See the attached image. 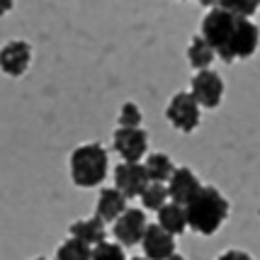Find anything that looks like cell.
Masks as SVG:
<instances>
[{"mask_svg": "<svg viewBox=\"0 0 260 260\" xmlns=\"http://www.w3.org/2000/svg\"><path fill=\"white\" fill-rule=\"evenodd\" d=\"M214 58L216 56H214V51H212V46L207 44L200 34L192 37V42L187 46V63L200 73V71H209V66H212Z\"/></svg>", "mask_w": 260, "mask_h": 260, "instance_id": "obj_17", "label": "cell"}, {"mask_svg": "<svg viewBox=\"0 0 260 260\" xmlns=\"http://www.w3.org/2000/svg\"><path fill=\"white\" fill-rule=\"evenodd\" d=\"M68 234H71V238H78L80 243H85V246H90V248H95V246H100V243L107 241V226H105L95 214L88 216V219L73 221V224L68 226Z\"/></svg>", "mask_w": 260, "mask_h": 260, "instance_id": "obj_14", "label": "cell"}, {"mask_svg": "<svg viewBox=\"0 0 260 260\" xmlns=\"http://www.w3.org/2000/svg\"><path fill=\"white\" fill-rule=\"evenodd\" d=\"M132 260H146V258H132Z\"/></svg>", "mask_w": 260, "mask_h": 260, "instance_id": "obj_27", "label": "cell"}, {"mask_svg": "<svg viewBox=\"0 0 260 260\" xmlns=\"http://www.w3.org/2000/svg\"><path fill=\"white\" fill-rule=\"evenodd\" d=\"M168 260H185V258H182L180 253H173V255H170V258H168Z\"/></svg>", "mask_w": 260, "mask_h": 260, "instance_id": "obj_25", "label": "cell"}, {"mask_svg": "<svg viewBox=\"0 0 260 260\" xmlns=\"http://www.w3.org/2000/svg\"><path fill=\"white\" fill-rule=\"evenodd\" d=\"M12 8H15V3H10V0H0V17H3V15H8Z\"/></svg>", "mask_w": 260, "mask_h": 260, "instance_id": "obj_24", "label": "cell"}, {"mask_svg": "<svg viewBox=\"0 0 260 260\" xmlns=\"http://www.w3.org/2000/svg\"><path fill=\"white\" fill-rule=\"evenodd\" d=\"M158 226L166 231V234H170V236H180V234H185V229H187V219H185V207H180V204H163L158 212Z\"/></svg>", "mask_w": 260, "mask_h": 260, "instance_id": "obj_15", "label": "cell"}, {"mask_svg": "<svg viewBox=\"0 0 260 260\" xmlns=\"http://www.w3.org/2000/svg\"><path fill=\"white\" fill-rule=\"evenodd\" d=\"M229 212H231L229 200L212 185H202L197 194L185 204L187 226L202 236H214L229 219Z\"/></svg>", "mask_w": 260, "mask_h": 260, "instance_id": "obj_1", "label": "cell"}, {"mask_svg": "<svg viewBox=\"0 0 260 260\" xmlns=\"http://www.w3.org/2000/svg\"><path fill=\"white\" fill-rule=\"evenodd\" d=\"M32 260H49V258H42V255H39V258H32Z\"/></svg>", "mask_w": 260, "mask_h": 260, "instance_id": "obj_26", "label": "cell"}, {"mask_svg": "<svg viewBox=\"0 0 260 260\" xmlns=\"http://www.w3.org/2000/svg\"><path fill=\"white\" fill-rule=\"evenodd\" d=\"M146 185H148V178L141 163H119L114 168V190L122 192L126 200L139 197L146 190Z\"/></svg>", "mask_w": 260, "mask_h": 260, "instance_id": "obj_10", "label": "cell"}, {"mask_svg": "<svg viewBox=\"0 0 260 260\" xmlns=\"http://www.w3.org/2000/svg\"><path fill=\"white\" fill-rule=\"evenodd\" d=\"M90 260H126V255H124V248H122L119 243L105 241V243L92 248Z\"/></svg>", "mask_w": 260, "mask_h": 260, "instance_id": "obj_22", "label": "cell"}, {"mask_svg": "<svg viewBox=\"0 0 260 260\" xmlns=\"http://www.w3.org/2000/svg\"><path fill=\"white\" fill-rule=\"evenodd\" d=\"M204 5L209 8V12L202 17L200 37L212 46L216 58H221L224 63H234V58H231V44H234V34H236V27L241 17L229 15L226 10L216 8L212 3H204Z\"/></svg>", "mask_w": 260, "mask_h": 260, "instance_id": "obj_3", "label": "cell"}, {"mask_svg": "<svg viewBox=\"0 0 260 260\" xmlns=\"http://www.w3.org/2000/svg\"><path fill=\"white\" fill-rule=\"evenodd\" d=\"M32 63V46L22 39H12L0 46V71L10 78H20Z\"/></svg>", "mask_w": 260, "mask_h": 260, "instance_id": "obj_7", "label": "cell"}, {"mask_svg": "<svg viewBox=\"0 0 260 260\" xmlns=\"http://www.w3.org/2000/svg\"><path fill=\"white\" fill-rule=\"evenodd\" d=\"M90 253H92L90 246L80 243L78 238L68 236L56 248V260H90Z\"/></svg>", "mask_w": 260, "mask_h": 260, "instance_id": "obj_19", "label": "cell"}, {"mask_svg": "<svg viewBox=\"0 0 260 260\" xmlns=\"http://www.w3.org/2000/svg\"><path fill=\"white\" fill-rule=\"evenodd\" d=\"M126 202H129V200H126L122 192H117L114 187H105V190H100V197H98V204H95V216L100 219L105 226H107V224H114V221L129 209Z\"/></svg>", "mask_w": 260, "mask_h": 260, "instance_id": "obj_13", "label": "cell"}, {"mask_svg": "<svg viewBox=\"0 0 260 260\" xmlns=\"http://www.w3.org/2000/svg\"><path fill=\"white\" fill-rule=\"evenodd\" d=\"M141 248L146 260H168L175 253V238L166 234L158 224H148L141 238Z\"/></svg>", "mask_w": 260, "mask_h": 260, "instance_id": "obj_11", "label": "cell"}, {"mask_svg": "<svg viewBox=\"0 0 260 260\" xmlns=\"http://www.w3.org/2000/svg\"><path fill=\"white\" fill-rule=\"evenodd\" d=\"M200 187H202V182L197 178V173L192 168H187V166H180V168L173 170L168 185H166V192H168V200L173 204L185 207L197 194Z\"/></svg>", "mask_w": 260, "mask_h": 260, "instance_id": "obj_9", "label": "cell"}, {"mask_svg": "<svg viewBox=\"0 0 260 260\" xmlns=\"http://www.w3.org/2000/svg\"><path fill=\"white\" fill-rule=\"evenodd\" d=\"M107 170H110V156L98 141L73 148L68 158V173L76 187H98L107 178Z\"/></svg>", "mask_w": 260, "mask_h": 260, "instance_id": "obj_2", "label": "cell"}, {"mask_svg": "<svg viewBox=\"0 0 260 260\" xmlns=\"http://www.w3.org/2000/svg\"><path fill=\"white\" fill-rule=\"evenodd\" d=\"M260 46V29L253 20H238L234 44H231V58H250Z\"/></svg>", "mask_w": 260, "mask_h": 260, "instance_id": "obj_12", "label": "cell"}, {"mask_svg": "<svg viewBox=\"0 0 260 260\" xmlns=\"http://www.w3.org/2000/svg\"><path fill=\"white\" fill-rule=\"evenodd\" d=\"M141 197V207L148 209V212H158L163 204H168V192H166V185H158V182H148L146 190L139 194Z\"/></svg>", "mask_w": 260, "mask_h": 260, "instance_id": "obj_20", "label": "cell"}, {"mask_svg": "<svg viewBox=\"0 0 260 260\" xmlns=\"http://www.w3.org/2000/svg\"><path fill=\"white\" fill-rule=\"evenodd\" d=\"M216 260H253V258H250V255L246 253V250L229 248V250H224V253H221V255H219Z\"/></svg>", "mask_w": 260, "mask_h": 260, "instance_id": "obj_23", "label": "cell"}, {"mask_svg": "<svg viewBox=\"0 0 260 260\" xmlns=\"http://www.w3.org/2000/svg\"><path fill=\"white\" fill-rule=\"evenodd\" d=\"M141 166L146 170L148 182H158V185H166V182L170 180V175H173V170H175L173 160H170L166 153H160V151L146 153V160H144Z\"/></svg>", "mask_w": 260, "mask_h": 260, "instance_id": "obj_16", "label": "cell"}, {"mask_svg": "<svg viewBox=\"0 0 260 260\" xmlns=\"http://www.w3.org/2000/svg\"><path fill=\"white\" fill-rule=\"evenodd\" d=\"M114 226V238H117V243L124 248V246H136V243H141V238H144V231H146L148 221H146V212L144 209H126L124 214L119 216L117 221L112 224Z\"/></svg>", "mask_w": 260, "mask_h": 260, "instance_id": "obj_8", "label": "cell"}, {"mask_svg": "<svg viewBox=\"0 0 260 260\" xmlns=\"http://www.w3.org/2000/svg\"><path fill=\"white\" fill-rule=\"evenodd\" d=\"M166 119L173 129H178L182 134H192L202 122V110L194 102V98L187 90L175 92L170 102L166 105Z\"/></svg>", "mask_w": 260, "mask_h": 260, "instance_id": "obj_4", "label": "cell"}, {"mask_svg": "<svg viewBox=\"0 0 260 260\" xmlns=\"http://www.w3.org/2000/svg\"><path fill=\"white\" fill-rule=\"evenodd\" d=\"M112 146L122 156V163H141L148 153V134L146 129H114Z\"/></svg>", "mask_w": 260, "mask_h": 260, "instance_id": "obj_5", "label": "cell"}, {"mask_svg": "<svg viewBox=\"0 0 260 260\" xmlns=\"http://www.w3.org/2000/svg\"><path fill=\"white\" fill-rule=\"evenodd\" d=\"M212 5L226 10L229 15H234V17H241V20H250V17L260 10L258 0H219V3H212Z\"/></svg>", "mask_w": 260, "mask_h": 260, "instance_id": "obj_18", "label": "cell"}, {"mask_svg": "<svg viewBox=\"0 0 260 260\" xmlns=\"http://www.w3.org/2000/svg\"><path fill=\"white\" fill-rule=\"evenodd\" d=\"M190 95L194 98V102L200 105V110H216L221 105L224 98V80L214 71H200L192 76V90Z\"/></svg>", "mask_w": 260, "mask_h": 260, "instance_id": "obj_6", "label": "cell"}, {"mask_svg": "<svg viewBox=\"0 0 260 260\" xmlns=\"http://www.w3.org/2000/svg\"><path fill=\"white\" fill-rule=\"evenodd\" d=\"M141 107L136 102H124L119 110V129H139L141 126Z\"/></svg>", "mask_w": 260, "mask_h": 260, "instance_id": "obj_21", "label": "cell"}]
</instances>
